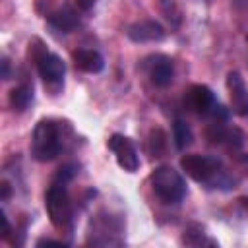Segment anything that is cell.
<instances>
[{"instance_id": "obj_20", "label": "cell", "mask_w": 248, "mask_h": 248, "mask_svg": "<svg viewBox=\"0 0 248 248\" xmlns=\"http://www.w3.org/2000/svg\"><path fill=\"white\" fill-rule=\"evenodd\" d=\"M50 246V244H56V246H66V242H62V240H52V238H41V240H37V246Z\"/></svg>"}, {"instance_id": "obj_13", "label": "cell", "mask_w": 248, "mask_h": 248, "mask_svg": "<svg viewBox=\"0 0 248 248\" xmlns=\"http://www.w3.org/2000/svg\"><path fill=\"white\" fill-rule=\"evenodd\" d=\"M8 101H10V107H12L14 110L23 112V110L29 107V103L33 101V89H31L29 85H17V87H14V89L10 91Z\"/></svg>"}, {"instance_id": "obj_1", "label": "cell", "mask_w": 248, "mask_h": 248, "mask_svg": "<svg viewBox=\"0 0 248 248\" xmlns=\"http://www.w3.org/2000/svg\"><path fill=\"white\" fill-rule=\"evenodd\" d=\"M62 149V140L58 134V126L50 118H43L37 122L33 130V140H31V155L35 161L46 163L58 157Z\"/></svg>"}, {"instance_id": "obj_12", "label": "cell", "mask_w": 248, "mask_h": 248, "mask_svg": "<svg viewBox=\"0 0 248 248\" xmlns=\"http://www.w3.org/2000/svg\"><path fill=\"white\" fill-rule=\"evenodd\" d=\"M48 23L52 27L64 31V33H70L79 25V16H78V12L74 8L64 6V8H60V10H56V12H52L48 16Z\"/></svg>"}, {"instance_id": "obj_3", "label": "cell", "mask_w": 248, "mask_h": 248, "mask_svg": "<svg viewBox=\"0 0 248 248\" xmlns=\"http://www.w3.org/2000/svg\"><path fill=\"white\" fill-rule=\"evenodd\" d=\"M45 207L50 217V223L56 229H64L72 223V203L62 182H52L45 194Z\"/></svg>"}, {"instance_id": "obj_11", "label": "cell", "mask_w": 248, "mask_h": 248, "mask_svg": "<svg viewBox=\"0 0 248 248\" xmlns=\"http://www.w3.org/2000/svg\"><path fill=\"white\" fill-rule=\"evenodd\" d=\"M72 58H74L76 68L87 74H99L105 68L103 56L93 48H78L72 52Z\"/></svg>"}, {"instance_id": "obj_10", "label": "cell", "mask_w": 248, "mask_h": 248, "mask_svg": "<svg viewBox=\"0 0 248 248\" xmlns=\"http://www.w3.org/2000/svg\"><path fill=\"white\" fill-rule=\"evenodd\" d=\"M126 35L134 43H155V41L165 39V29L155 19H143V21H136L128 25Z\"/></svg>"}, {"instance_id": "obj_23", "label": "cell", "mask_w": 248, "mask_h": 248, "mask_svg": "<svg viewBox=\"0 0 248 248\" xmlns=\"http://www.w3.org/2000/svg\"><path fill=\"white\" fill-rule=\"evenodd\" d=\"M232 4H234L238 10H248V0H232Z\"/></svg>"}, {"instance_id": "obj_19", "label": "cell", "mask_w": 248, "mask_h": 248, "mask_svg": "<svg viewBox=\"0 0 248 248\" xmlns=\"http://www.w3.org/2000/svg\"><path fill=\"white\" fill-rule=\"evenodd\" d=\"M0 188H2V196H0V198H2V202H6V200L10 198V194H12V188H10V184H8L6 180L0 182Z\"/></svg>"}, {"instance_id": "obj_16", "label": "cell", "mask_w": 248, "mask_h": 248, "mask_svg": "<svg viewBox=\"0 0 248 248\" xmlns=\"http://www.w3.org/2000/svg\"><path fill=\"white\" fill-rule=\"evenodd\" d=\"M76 172H78V167H76L74 163H66V165H62V167L58 169V172H56V176H54V182L66 184V182H70V180L76 176Z\"/></svg>"}, {"instance_id": "obj_14", "label": "cell", "mask_w": 248, "mask_h": 248, "mask_svg": "<svg viewBox=\"0 0 248 248\" xmlns=\"http://www.w3.org/2000/svg\"><path fill=\"white\" fill-rule=\"evenodd\" d=\"M172 138H174V145H176V149L184 151V149L192 143L194 134H192V128H190L184 120L176 118L174 124H172Z\"/></svg>"}, {"instance_id": "obj_6", "label": "cell", "mask_w": 248, "mask_h": 248, "mask_svg": "<svg viewBox=\"0 0 248 248\" xmlns=\"http://www.w3.org/2000/svg\"><path fill=\"white\" fill-rule=\"evenodd\" d=\"M37 70L41 79L45 81L46 87H50L52 91H58L64 85V74H66V64L62 62V58L58 54L52 52H45L39 60H37Z\"/></svg>"}, {"instance_id": "obj_17", "label": "cell", "mask_w": 248, "mask_h": 248, "mask_svg": "<svg viewBox=\"0 0 248 248\" xmlns=\"http://www.w3.org/2000/svg\"><path fill=\"white\" fill-rule=\"evenodd\" d=\"M159 6H161V10L165 12V16H167L169 19H172L174 23H178V16H180V12H178L174 0H159Z\"/></svg>"}, {"instance_id": "obj_22", "label": "cell", "mask_w": 248, "mask_h": 248, "mask_svg": "<svg viewBox=\"0 0 248 248\" xmlns=\"http://www.w3.org/2000/svg\"><path fill=\"white\" fill-rule=\"evenodd\" d=\"M93 4H95V0H76V6L79 10H89Z\"/></svg>"}, {"instance_id": "obj_5", "label": "cell", "mask_w": 248, "mask_h": 248, "mask_svg": "<svg viewBox=\"0 0 248 248\" xmlns=\"http://www.w3.org/2000/svg\"><path fill=\"white\" fill-rule=\"evenodd\" d=\"M108 149L114 153L116 163L120 169H124L126 172H136L140 169V157H138V149L134 145V141L122 134H112L107 141Z\"/></svg>"}, {"instance_id": "obj_18", "label": "cell", "mask_w": 248, "mask_h": 248, "mask_svg": "<svg viewBox=\"0 0 248 248\" xmlns=\"http://www.w3.org/2000/svg\"><path fill=\"white\" fill-rule=\"evenodd\" d=\"M0 215H2V234H0V236L6 240V238L10 236V223H8V217L4 215V211H2Z\"/></svg>"}, {"instance_id": "obj_2", "label": "cell", "mask_w": 248, "mask_h": 248, "mask_svg": "<svg viewBox=\"0 0 248 248\" xmlns=\"http://www.w3.org/2000/svg\"><path fill=\"white\" fill-rule=\"evenodd\" d=\"M151 188L165 203H178L186 196V182L182 174L169 165H161L151 172Z\"/></svg>"}, {"instance_id": "obj_24", "label": "cell", "mask_w": 248, "mask_h": 248, "mask_svg": "<svg viewBox=\"0 0 248 248\" xmlns=\"http://www.w3.org/2000/svg\"><path fill=\"white\" fill-rule=\"evenodd\" d=\"M238 203H240L242 207H246V209H248V198H240V200H238Z\"/></svg>"}, {"instance_id": "obj_4", "label": "cell", "mask_w": 248, "mask_h": 248, "mask_svg": "<svg viewBox=\"0 0 248 248\" xmlns=\"http://www.w3.org/2000/svg\"><path fill=\"white\" fill-rule=\"evenodd\" d=\"M180 167L192 180H196V182H211L219 174L221 163L215 157L190 153V155H184L180 159Z\"/></svg>"}, {"instance_id": "obj_8", "label": "cell", "mask_w": 248, "mask_h": 248, "mask_svg": "<svg viewBox=\"0 0 248 248\" xmlns=\"http://www.w3.org/2000/svg\"><path fill=\"white\" fill-rule=\"evenodd\" d=\"M184 105L188 110L192 112H198V114H209L213 110V107L217 105L215 97H213V91L207 87V85H192L186 95H184Z\"/></svg>"}, {"instance_id": "obj_9", "label": "cell", "mask_w": 248, "mask_h": 248, "mask_svg": "<svg viewBox=\"0 0 248 248\" xmlns=\"http://www.w3.org/2000/svg\"><path fill=\"white\" fill-rule=\"evenodd\" d=\"M227 89H229L232 110L238 116H248V87L238 72L227 74Z\"/></svg>"}, {"instance_id": "obj_7", "label": "cell", "mask_w": 248, "mask_h": 248, "mask_svg": "<svg viewBox=\"0 0 248 248\" xmlns=\"http://www.w3.org/2000/svg\"><path fill=\"white\" fill-rule=\"evenodd\" d=\"M145 70L149 74V79L157 87H167L172 83L174 66L167 54H153V56L145 58Z\"/></svg>"}, {"instance_id": "obj_21", "label": "cell", "mask_w": 248, "mask_h": 248, "mask_svg": "<svg viewBox=\"0 0 248 248\" xmlns=\"http://www.w3.org/2000/svg\"><path fill=\"white\" fill-rule=\"evenodd\" d=\"M2 79H10V62L8 58H2Z\"/></svg>"}, {"instance_id": "obj_15", "label": "cell", "mask_w": 248, "mask_h": 248, "mask_svg": "<svg viewBox=\"0 0 248 248\" xmlns=\"http://www.w3.org/2000/svg\"><path fill=\"white\" fill-rule=\"evenodd\" d=\"M182 242L184 244H190V246H200V244H215L213 240H205V232H203V227L198 225V223H192L184 229V234H182Z\"/></svg>"}]
</instances>
